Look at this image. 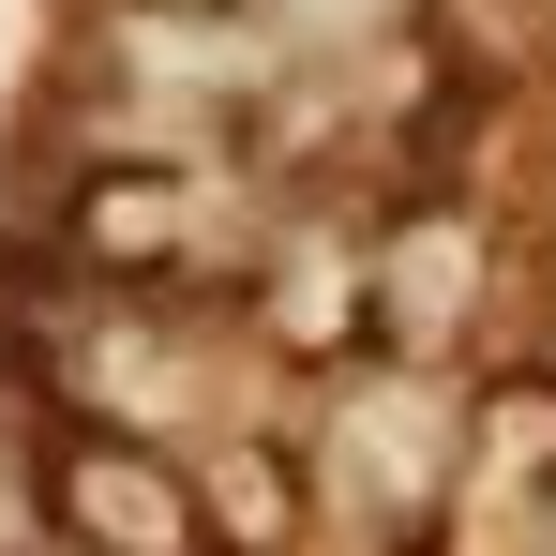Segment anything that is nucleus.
<instances>
[{
  "label": "nucleus",
  "mask_w": 556,
  "mask_h": 556,
  "mask_svg": "<svg viewBox=\"0 0 556 556\" xmlns=\"http://www.w3.org/2000/svg\"><path fill=\"white\" fill-rule=\"evenodd\" d=\"M301 481H316V527H362L376 556H437L466 496V421L437 362H362L331 391V421L301 437Z\"/></svg>",
  "instance_id": "obj_1"
},
{
  "label": "nucleus",
  "mask_w": 556,
  "mask_h": 556,
  "mask_svg": "<svg viewBox=\"0 0 556 556\" xmlns=\"http://www.w3.org/2000/svg\"><path fill=\"white\" fill-rule=\"evenodd\" d=\"M46 511H61V556H226L195 466L151 437H105V421H76L46 452Z\"/></svg>",
  "instance_id": "obj_2"
},
{
  "label": "nucleus",
  "mask_w": 556,
  "mask_h": 556,
  "mask_svg": "<svg viewBox=\"0 0 556 556\" xmlns=\"http://www.w3.org/2000/svg\"><path fill=\"white\" fill-rule=\"evenodd\" d=\"M481 211L466 195H391L376 211V362H452L481 331Z\"/></svg>",
  "instance_id": "obj_3"
},
{
  "label": "nucleus",
  "mask_w": 556,
  "mask_h": 556,
  "mask_svg": "<svg viewBox=\"0 0 556 556\" xmlns=\"http://www.w3.org/2000/svg\"><path fill=\"white\" fill-rule=\"evenodd\" d=\"M256 331H271L286 362H346V346H376V226L301 211V226L271 241V271H256Z\"/></svg>",
  "instance_id": "obj_4"
},
{
  "label": "nucleus",
  "mask_w": 556,
  "mask_h": 556,
  "mask_svg": "<svg viewBox=\"0 0 556 556\" xmlns=\"http://www.w3.org/2000/svg\"><path fill=\"white\" fill-rule=\"evenodd\" d=\"M195 496H211V542H226V556H286L301 527H316L301 452H211V466H195Z\"/></svg>",
  "instance_id": "obj_5"
},
{
  "label": "nucleus",
  "mask_w": 556,
  "mask_h": 556,
  "mask_svg": "<svg viewBox=\"0 0 556 556\" xmlns=\"http://www.w3.org/2000/svg\"><path fill=\"white\" fill-rule=\"evenodd\" d=\"M362 15H406V0H286V30H362Z\"/></svg>",
  "instance_id": "obj_6"
}]
</instances>
